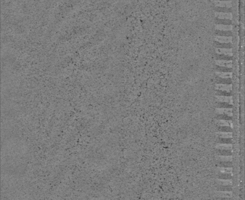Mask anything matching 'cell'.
I'll return each mask as SVG.
<instances>
[{"label": "cell", "mask_w": 245, "mask_h": 200, "mask_svg": "<svg viewBox=\"0 0 245 200\" xmlns=\"http://www.w3.org/2000/svg\"><path fill=\"white\" fill-rule=\"evenodd\" d=\"M215 4L217 7L220 8H230L232 5V2L231 0H216Z\"/></svg>", "instance_id": "1"}, {"label": "cell", "mask_w": 245, "mask_h": 200, "mask_svg": "<svg viewBox=\"0 0 245 200\" xmlns=\"http://www.w3.org/2000/svg\"><path fill=\"white\" fill-rule=\"evenodd\" d=\"M215 89L218 91H226V93H230L232 89V84H217L215 85Z\"/></svg>", "instance_id": "2"}, {"label": "cell", "mask_w": 245, "mask_h": 200, "mask_svg": "<svg viewBox=\"0 0 245 200\" xmlns=\"http://www.w3.org/2000/svg\"><path fill=\"white\" fill-rule=\"evenodd\" d=\"M216 112L219 115H225L230 117L233 116L232 108H218L216 109Z\"/></svg>", "instance_id": "3"}, {"label": "cell", "mask_w": 245, "mask_h": 200, "mask_svg": "<svg viewBox=\"0 0 245 200\" xmlns=\"http://www.w3.org/2000/svg\"><path fill=\"white\" fill-rule=\"evenodd\" d=\"M215 17L219 20H232L233 18V15L231 13H215Z\"/></svg>", "instance_id": "4"}, {"label": "cell", "mask_w": 245, "mask_h": 200, "mask_svg": "<svg viewBox=\"0 0 245 200\" xmlns=\"http://www.w3.org/2000/svg\"><path fill=\"white\" fill-rule=\"evenodd\" d=\"M232 36H215V41L220 43H229L232 42Z\"/></svg>", "instance_id": "5"}, {"label": "cell", "mask_w": 245, "mask_h": 200, "mask_svg": "<svg viewBox=\"0 0 245 200\" xmlns=\"http://www.w3.org/2000/svg\"><path fill=\"white\" fill-rule=\"evenodd\" d=\"M215 64L222 67H226L229 69H231L233 66V62L232 60H217L215 61Z\"/></svg>", "instance_id": "6"}, {"label": "cell", "mask_w": 245, "mask_h": 200, "mask_svg": "<svg viewBox=\"0 0 245 200\" xmlns=\"http://www.w3.org/2000/svg\"><path fill=\"white\" fill-rule=\"evenodd\" d=\"M216 100L219 103H225L232 105L233 100L232 96H217Z\"/></svg>", "instance_id": "7"}, {"label": "cell", "mask_w": 245, "mask_h": 200, "mask_svg": "<svg viewBox=\"0 0 245 200\" xmlns=\"http://www.w3.org/2000/svg\"><path fill=\"white\" fill-rule=\"evenodd\" d=\"M215 52L218 55H224L225 56H232L233 51L231 48H217Z\"/></svg>", "instance_id": "8"}, {"label": "cell", "mask_w": 245, "mask_h": 200, "mask_svg": "<svg viewBox=\"0 0 245 200\" xmlns=\"http://www.w3.org/2000/svg\"><path fill=\"white\" fill-rule=\"evenodd\" d=\"M216 135L218 138L223 139H231L233 136L232 132H217Z\"/></svg>", "instance_id": "9"}, {"label": "cell", "mask_w": 245, "mask_h": 200, "mask_svg": "<svg viewBox=\"0 0 245 200\" xmlns=\"http://www.w3.org/2000/svg\"><path fill=\"white\" fill-rule=\"evenodd\" d=\"M217 30L221 31H232L233 27L231 25H224V24H217L215 26Z\"/></svg>", "instance_id": "10"}, {"label": "cell", "mask_w": 245, "mask_h": 200, "mask_svg": "<svg viewBox=\"0 0 245 200\" xmlns=\"http://www.w3.org/2000/svg\"><path fill=\"white\" fill-rule=\"evenodd\" d=\"M215 74L218 77L223 79L231 78L233 75L232 72H223V71H216Z\"/></svg>", "instance_id": "11"}, {"label": "cell", "mask_w": 245, "mask_h": 200, "mask_svg": "<svg viewBox=\"0 0 245 200\" xmlns=\"http://www.w3.org/2000/svg\"><path fill=\"white\" fill-rule=\"evenodd\" d=\"M217 124L219 126H232V120L218 119L217 121Z\"/></svg>", "instance_id": "12"}, {"label": "cell", "mask_w": 245, "mask_h": 200, "mask_svg": "<svg viewBox=\"0 0 245 200\" xmlns=\"http://www.w3.org/2000/svg\"><path fill=\"white\" fill-rule=\"evenodd\" d=\"M216 148L222 150V151H228L232 149V145L230 144H218L216 145Z\"/></svg>", "instance_id": "13"}, {"label": "cell", "mask_w": 245, "mask_h": 200, "mask_svg": "<svg viewBox=\"0 0 245 200\" xmlns=\"http://www.w3.org/2000/svg\"><path fill=\"white\" fill-rule=\"evenodd\" d=\"M218 159L219 160H221L223 162H229V161H231L232 156H218Z\"/></svg>", "instance_id": "14"}]
</instances>
